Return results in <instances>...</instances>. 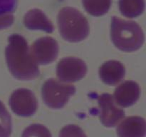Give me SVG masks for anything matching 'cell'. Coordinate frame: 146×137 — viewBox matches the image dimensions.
<instances>
[{"label": "cell", "instance_id": "cell-7", "mask_svg": "<svg viewBox=\"0 0 146 137\" xmlns=\"http://www.w3.org/2000/svg\"><path fill=\"white\" fill-rule=\"evenodd\" d=\"M58 42L51 37L38 39L31 47V54L37 64L46 65L54 62L58 54Z\"/></svg>", "mask_w": 146, "mask_h": 137}, {"label": "cell", "instance_id": "cell-9", "mask_svg": "<svg viewBox=\"0 0 146 137\" xmlns=\"http://www.w3.org/2000/svg\"><path fill=\"white\" fill-rule=\"evenodd\" d=\"M140 94L139 85L135 81H126L115 88L113 97L120 106L129 107L137 102Z\"/></svg>", "mask_w": 146, "mask_h": 137}, {"label": "cell", "instance_id": "cell-3", "mask_svg": "<svg viewBox=\"0 0 146 137\" xmlns=\"http://www.w3.org/2000/svg\"><path fill=\"white\" fill-rule=\"evenodd\" d=\"M57 21L60 34L66 41H81L89 34L88 20L75 8L67 7L61 9L58 14Z\"/></svg>", "mask_w": 146, "mask_h": 137}, {"label": "cell", "instance_id": "cell-17", "mask_svg": "<svg viewBox=\"0 0 146 137\" xmlns=\"http://www.w3.org/2000/svg\"><path fill=\"white\" fill-rule=\"evenodd\" d=\"M21 137H52V136L45 126L34 124L24 129Z\"/></svg>", "mask_w": 146, "mask_h": 137}, {"label": "cell", "instance_id": "cell-4", "mask_svg": "<svg viewBox=\"0 0 146 137\" xmlns=\"http://www.w3.org/2000/svg\"><path fill=\"white\" fill-rule=\"evenodd\" d=\"M76 93V87L55 78H49L42 86L41 94L46 105L53 109L64 108L70 97Z\"/></svg>", "mask_w": 146, "mask_h": 137}, {"label": "cell", "instance_id": "cell-15", "mask_svg": "<svg viewBox=\"0 0 146 137\" xmlns=\"http://www.w3.org/2000/svg\"><path fill=\"white\" fill-rule=\"evenodd\" d=\"M86 11L94 17H101L109 11L111 0H82Z\"/></svg>", "mask_w": 146, "mask_h": 137}, {"label": "cell", "instance_id": "cell-14", "mask_svg": "<svg viewBox=\"0 0 146 137\" xmlns=\"http://www.w3.org/2000/svg\"><path fill=\"white\" fill-rule=\"evenodd\" d=\"M121 13L128 18H135L145 10L144 0H119Z\"/></svg>", "mask_w": 146, "mask_h": 137}, {"label": "cell", "instance_id": "cell-18", "mask_svg": "<svg viewBox=\"0 0 146 137\" xmlns=\"http://www.w3.org/2000/svg\"><path fill=\"white\" fill-rule=\"evenodd\" d=\"M59 137H87L81 127L74 124L65 126L59 133Z\"/></svg>", "mask_w": 146, "mask_h": 137}, {"label": "cell", "instance_id": "cell-5", "mask_svg": "<svg viewBox=\"0 0 146 137\" xmlns=\"http://www.w3.org/2000/svg\"><path fill=\"white\" fill-rule=\"evenodd\" d=\"M13 112L17 116L29 117L38 108V101L34 93L27 88H18L11 94L9 101Z\"/></svg>", "mask_w": 146, "mask_h": 137}, {"label": "cell", "instance_id": "cell-1", "mask_svg": "<svg viewBox=\"0 0 146 137\" xmlns=\"http://www.w3.org/2000/svg\"><path fill=\"white\" fill-rule=\"evenodd\" d=\"M5 57L9 70L17 79L30 81L39 76L38 64L34 61L28 43L23 36L13 34L9 37Z\"/></svg>", "mask_w": 146, "mask_h": 137}, {"label": "cell", "instance_id": "cell-16", "mask_svg": "<svg viewBox=\"0 0 146 137\" xmlns=\"http://www.w3.org/2000/svg\"><path fill=\"white\" fill-rule=\"evenodd\" d=\"M11 131V116L2 101H0V137H10Z\"/></svg>", "mask_w": 146, "mask_h": 137}, {"label": "cell", "instance_id": "cell-12", "mask_svg": "<svg viewBox=\"0 0 146 137\" xmlns=\"http://www.w3.org/2000/svg\"><path fill=\"white\" fill-rule=\"evenodd\" d=\"M24 24L28 29L42 30L47 33H52L54 27L44 11L38 9H33L26 13Z\"/></svg>", "mask_w": 146, "mask_h": 137}, {"label": "cell", "instance_id": "cell-10", "mask_svg": "<svg viewBox=\"0 0 146 137\" xmlns=\"http://www.w3.org/2000/svg\"><path fill=\"white\" fill-rule=\"evenodd\" d=\"M125 75V67L122 63L115 60L106 61L99 68L100 78L107 85H117L123 79Z\"/></svg>", "mask_w": 146, "mask_h": 137}, {"label": "cell", "instance_id": "cell-6", "mask_svg": "<svg viewBox=\"0 0 146 137\" xmlns=\"http://www.w3.org/2000/svg\"><path fill=\"white\" fill-rule=\"evenodd\" d=\"M86 73V63L76 57H65L60 60L57 65V76L62 82H76L84 78Z\"/></svg>", "mask_w": 146, "mask_h": 137}, {"label": "cell", "instance_id": "cell-2", "mask_svg": "<svg viewBox=\"0 0 146 137\" xmlns=\"http://www.w3.org/2000/svg\"><path fill=\"white\" fill-rule=\"evenodd\" d=\"M111 36L114 45L125 52L139 49L145 41L143 31L139 24L133 21L121 19L115 16L111 19Z\"/></svg>", "mask_w": 146, "mask_h": 137}, {"label": "cell", "instance_id": "cell-8", "mask_svg": "<svg viewBox=\"0 0 146 137\" xmlns=\"http://www.w3.org/2000/svg\"><path fill=\"white\" fill-rule=\"evenodd\" d=\"M100 108V119L106 127H114L124 118L125 111L116 106L113 96L103 94L97 96Z\"/></svg>", "mask_w": 146, "mask_h": 137}, {"label": "cell", "instance_id": "cell-11", "mask_svg": "<svg viewBox=\"0 0 146 137\" xmlns=\"http://www.w3.org/2000/svg\"><path fill=\"white\" fill-rule=\"evenodd\" d=\"M118 137H145L146 123L140 116H130L124 118L117 127Z\"/></svg>", "mask_w": 146, "mask_h": 137}, {"label": "cell", "instance_id": "cell-13", "mask_svg": "<svg viewBox=\"0 0 146 137\" xmlns=\"http://www.w3.org/2000/svg\"><path fill=\"white\" fill-rule=\"evenodd\" d=\"M17 6V0H0V30L11 27L14 23L13 14Z\"/></svg>", "mask_w": 146, "mask_h": 137}]
</instances>
